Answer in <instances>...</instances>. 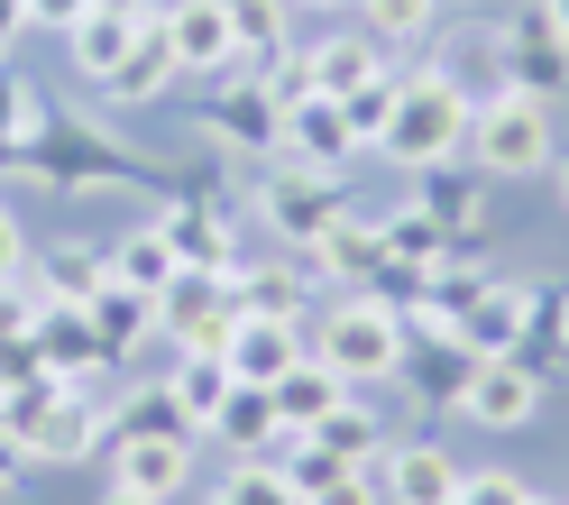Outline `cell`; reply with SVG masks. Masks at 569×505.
Instances as JSON below:
<instances>
[{"label":"cell","mask_w":569,"mask_h":505,"mask_svg":"<svg viewBox=\"0 0 569 505\" xmlns=\"http://www.w3.org/2000/svg\"><path fill=\"white\" fill-rule=\"evenodd\" d=\"M515 505H560V496H532V487H523V496H515Z\"/></svg>","instance_id":"cell-53"},{"label":"cell","mask_w":569,"mask_h":505,"mask_svg":"<svg viewBox=\"0 0 569 505\" xmlns=\"http://www.w3.org/2000/svg\"><path fill=\"white\" fill-rule=\"evenodd\" d=\"M349 10H368V38L377 47H413L441 28V0H349Z\"/></svg>","instance_id":"cell-36"},{"label":"cell","mask_w":569,"mask_h":505,"mask_svg":"<svg viewBox=\"0 0 569 505\" xmlns=\"http://www.w3.org/2000/svg\"><path fill=\"white\" fill-rule=\"evenodd\" d=\"M19 468H28V459H19V442H0V496L19 487Z\"/></svg>","instance_id":"cell-49"},{"label":"cell","mask_w":569,"mask_h":505,"mask_svg":"<svg viewBox=\"0 0 569 505\" xmlns=\"http://www.w3.org/2000/svg\"><path fill=\"white\" fill-rule=\"evenodd\" d=\"M459 414L487 423V432H523L532 414H542V377L523 368V358H478L469 395H459Z\"/></svg>","instance_id":"cell-13"},{"label":"cell","mask_w":569,"mask_h":505,"mask_svg":"<svg viewBox=\"0 0 569 505\" xmlns=\"http://www.w3.org/2000/svg\"><path fill=\"white\" fill-rule=\"evenodd\" d=\"M230 331H239V295H230V276L184 267V276L157 295V340H174V358H230Z\"/></svg>","instance_id":"cell-6"},{"label":"cell","mask_w":569,"mask_h":505,"mask_svg":"<svg viewBox=\"0 0 569 505\" xmlns=\"http://www.w3.org/2000/svg\"><path fill=\"white\" fill-rule=\"evenodd\" d=\"M157 221H166V239H174V267H202V276H230V267H239V221H230L211 194L166 202Z\"/></svg>","instance_id":"cell-11"},{"label":"cell","mask_w":569,"mask_h":505,"mask_svg":"<svg viewBox=\"0 0 569 505\" xmlns=\"http://www.w3.org/2000/svg\"><path fill=\"white\" fill-rule=\"evenodd\" d=\"M542 10H551V28H560V38H569V0H542Z\"/></svg>","instance_id":"cell-51"},{"label":"cell","mask_w":569,"mask_h":505,"mask_svg":"<svg viewBox=\"0 0 569 505\" xmlns=\"http://www.w3.org/2000/svg\"><path fill=\"white\" fill-rule=\"evenodd\" d=\"M111 478L138 487V496H157V505H174V496L193 487V442H148V432H138V442H120Z\"/></svg>","instance_id":"cell-24"},{"label":"cell","mask_w":569,"mask_h":505,"mask_svg":"<svg viewBox=\"0 0 569 505\" xmlns=\"http://www.w3.org/2000/svg\"><path fill=\"white\" fill-rule=\"evenodd\" d=\"M38 313H47V304H38V285H28V276H19V285H0V340L38 331Z\"/></svg>","instance_id":"cell-43"},{"label":"cell","mask_w":569,"mask_h":505,"mask_svg":"<svg viewBox=\"0 0 569 505\" xmlns=\"http://www.w3.org/2000/svg\"><path fill=\"white\" fill-rule=\"evenodd\" d=\"M469 166L487 185H523V175H551L560 166V138H551V101H532L515 83L478 92L469 111Z\"/></svg>","instance_id":"cell-4"},{"label":"cell","mask_w":569,"mask_h":505,"mask_svg":"<svg viewBox=\"0 0 569 505\" xmlns=\"http://www.w3.org/2000/svg\"><path fill=\"white\" fill-rule=\"evenodd\" d=\"M211 442H230L239 459H267V450L284 442L276 395H267V386H230V405H221V423H211Z\"/></svg>","instance_id":"cell-31"},{"label":"cell","mask_w":569,"mask_h":505,"mask_svg":"<svg viewBox=\"0 0 569 505\" xmlns=\"http://www.w3.org/2000/svg\"><path fill=\"white\" fill-rule=\"evenodd\" d=\"M312 442H322V450H340L349 468H368V459H386V423H377V405H368V386H349L340 405H331L322 423H312Z\"/></svg>","instance_id":"cell-29"},{"label":"cell","mask_w":569,"mask_h":505,"mask_svg":"<svg viewBox=\"0 0 569 505\" xmlns=\"http://www.w3.org/2000/svg\"><path fill=\"white\" fill-rule=\"evenodd\" d=\"M211 505H303V496L276 459H230V478L211 487Z\"/></svg>","instance_id":"cell-37"},{"label":"cell","mask_w":569,"mask_h":505,"mask_svg":"<svg viewBox=\"0 0 569 505\" xmlns=\"http://www.w3.org/2000/svg\"><path fill=\"white\" fill-rule=\"evenodd\" d=\"M83 313H92V331H101V349H111V368H120V358H129L138 340L157 331V295H138V285H120V276L101 285V295H92Z\"/></svg>","instance_id":"cell-28"},{"label":"cell","mask_w":569,"mask_h":505,"mask_svg":"<svg viewBox=\"0 0 569 505\" xmlns=\"http://www.w3.org/2000/svg\"><path fill=\"white\" fill-rule=\"evenodd\" d=\"M157 28H166V47H174V75H211V83H239V75H248L239 47H230L221 0H166Z\"/></svg>","instance_id":"cell-9"},{"label":"cell","mask_w":569,"mask_h":505,"mask_svg":"<svg viewBox=\"0 0 569 505\" xmlns=\"http://www.w3.org/2000/svg\"><path fill=\"white\" fill-rule=\"evenodd\" d=\"M506 358H523L532 377H560V358H569V285H523V331H515Z\"/></svg>","instance_id":"cell-19"},{"label":"cell","mask_w":569,"mask_h":505,"mask_svg":"<svg viewBox=\"0 0 569 505\" xmlns=\"http://www.w3.org/2000/svg\"><path fill=\"white\" fill-rule=\"evenodd\" d=\"M560 202H569V157H560Z\"/></svg>","instance_id":"cell-54"},{"label":"cell","mask_w":569,"mask_h":505,"mask_svg":"<svg viewBox=\"0 0 569 505\" xmlns=\"http://www.w3.org/2000/svg\"><path fill=\"white\" fill-rule=\"evenodd\" d=\"M28 285H38V304H92L101 285H111V248L64 239V248H47V258L28 267Z\"/></svg>","instance_id":"cell-23"},{"label":"cell","mask_w":569,"mask_h":505,"mask_svg":"<svg viewBox=\"0 0 569 505\" xmlns=\"http://www.w3.org/2000/svg\"><path fill=\"white\" fill-rule=\"evenodd\" d=\"M111 276H120V285H138V295H166V285L184 276V267H174V239H166V221H138V230H120V239H111Z\"/></svg>","instance_id":"cell-30"},{"label":"cell","mask_w":569,"mask_h":505,"mask_svg":"<svg viewBox=\"0 0 569 505\" xmlns=\"http://www.w3.org/2000/svg\"><path fill=\"white\" fill-rule=\"evenodd\" d=\"M377 496H386V505H450V496H459V459H450L441 442H386Z\"/></svg>","instance_id":"cell-14"},{"label":"cell","mask_w":569,"mask_h":505,"mask_svg":"<svg viewBox=\"0 0 569 505\" xmlns=\"http://www.w3.org/2000/svg\"><path fill=\"white\" fill-rule=\"evenodd\" d=\"M101 505H157V496H138V487H120V478H111V496H101Z\"/></svg>","instance_id":"cell-50"},{"label":"cell","mask_w":569,"mask_h":505,"mask_svg":"<svg viewBox=\"0 0 569 505\" xmlns=\"http://www.w3.org/2000/svg\"><path fill=\"white\" fill-rule=\"evenodd\" d=\"M359 148H368V138L349 129V111H340L331 92H312V101L284 111V148H276V157H284V166H312V175H340Z\"/></svg>","instance_id":"cell-10"},{"label":"cell","mask_w":569,"mask_h":505,"mask_svg":"<svg viewBox=\"0 0 569 505\" xmlns=\"http://www.w3.org/2000/svg\"><path fill=\"white\" fill-rule=\"evenodd\" d=\"M276 468H284V478H295V496H322L331 478H349V459H340V450H322V442H312V432H284Z\"/></svg>","instance_id":"cell-38"},{"label":"cell","mask_w":569,"mask_h":505,"mask_svg":"<svg viewBox=\"0 0 569 505\" xmlns=\"http://www.w3.org/2000/svg\"><path fill=\"white\" fill-rule=\"evenodd\" d=\"M28 276V230H19V211L0 202V285H19Z\"/></svg>","instance_id":"cell-44"},{"label":"cell","mask_w":569,"mask_h":505,"mask_svg":"<svg viewBox=\"0 0 569 505\" xmlns=\"http://www.w3.org/2000/svg\"><path fill=\"white\" fill-rule=\"evenodd\" d=\"M303 505H377V478H368V468H349V478H331L322 496H303Z\"/></svg>","instance_id":"cell-45"},{"label":"cell","mask_w":569,"mask_h":505,"mask_svg":"<svg viewBox=\"0 0 569 505\" xmlns=\"http://www.w3.org/2000/svg\"><path fill=\"white\" fill-rule=\"evenodd\" d=\"M38 349H47V377H56V386L111 377V349H101V331H92L83 304H47V313H38Z\"/></svg>","instance_id":"cell-15"},{"label":"cell","mask_w":569,"mask_h":505,"mask_svg":"<svg viewBox=\"0 0 569 505\" xmlns=\"http://www.w3.org/2000/svg\"><path fill=\"white\" fill-rule=\"evenodd\" d=\"M92 92H101V101H120V111H138V101H166V92H174V47H166V28H157V19H138L129 56H120Z\"/></svg>","instance_id":"cell-17"},{"label":"cell","mask_w":569,"mask_h":505,"mask_svg":"<svg viewBox=\"0 0 569 505\" xmlns=\"http://www.w3.org/2000/svg\"><path fill=\"white\" fill-rule=\"evenodd\" d=\"M496 65H506V83H515V92H532V101L569 92V38L551 28L542 0H532V10H515L506 28H496Z\"/></svg>","instance_id":"cell-8"},{"label":"cell","mask_w":569,"mask_h":505,"mask_svg":"<svg viewBox=\"0 0 569 505\" xmlns=\"http://www.w3.org/2000/svg\"><path fill=\"white\" fill-rule=\"evenodd\" d=\"M303 258H312V276H322V285H349V295H359V285L386 267V230H377V221H359V211H340V221L312 239Z\"/></svg>","instance_id":"cell-18"},{"label":"cell","mask_w":569,"mask_h":505,"mask_svg":"<svg viewBox=\"0 0 569 505\" xmlns=\"http://www.w3.org/2000/svg\"><path fill=\"white\" fill-rule=\"evenodd\" d=\"M303 75H312V92H331V101H349V92H359L368 75H386V47H377V38H359V28H349V38H322V47H303Z\"/></svg>","instance_id":"cell-27"},{"label":"cell","mask_w":569,"mask_h":505,"mask_svg":"<svg viewBox=\"0 0 569 505\" xmlns=\"http://www.w3.org/2000/svg\"><path fill=\"white\" fill-rule=\"evenodd\" d=\"M405 340H413V321L396 304H377V295H340L322 321H312V358L340 368L349 386H386L405 368Z\"/></svg>","instance_id":"cell-5"},{"label":"cell","mask_w":569,"mask_h":505,"mask_svg":"<svg viewBox=\"0 0 569 505\" xmlns=\"http://www.w3.org/2000/svg\"><path fill=\"white\" fill-rule=\"evenodd\" d=\"M202 138H230V148L276 157V148H284V111L267 101V83H258V75H239V83H221V101L202 111Z\"/></svg>","instance_id":"cell-16"},{"label":"cell","mask_w":569,"mask_h":505,"mask_svg":"<svg viewBox=\"0 0 569 505\" xmlns=\"http://www.w3.org/2000/svg\"><path fill=\"white\" fill-rule=\"evenodd\" d=\"M83 10H92V0H28V28H56V38H64Z\"/></svg>","instance_id":"cell-46"},{"label":"cell","mask_w":569,"mask_h":505,"mask_svg":"<svg viewBox=\"0 0 569 505\" xmlns=\"http://www.w3.org/2000/svg\"><path fill=\"white\" fill-rule=\"evenodd\" d=\"M441 10H450V0H441Z\"/></svg>","instance_id":"cell-55"},{"label":"cell","mask_w":569,"mask_h":505,"mask_svg":"<svg viewBox=\"0 0 569 505\" xmlns=\"http://www.w3.org/2000/svg\"><path fill=\"white\" fill-rule=\"evenodd\" d=\"M469 377H478V358L459 349L450 331L413 321V340H405V368H396V386L413 395V405H459V395H469Z\"/></svg>","instance_id":"cell-12"},{"label":"cell","mask_w":569,"mask_h":505,"mask_svg":"<svg viewBox=\"0 0 569 505\" xmlns=\"http://www.w3.org/2000/svg\"><path fill=\"white\" fill-rule=\"evenodd\" d=\"M515 331H523V285H487V295L450 321V340L469 349V358H506V349H515Z\"/></svg>","instance_id":"cell-26"},{"label":"cell","mask_w":569,"mask_h":505,"mask_svg":"<svg viewBox=\"0 0 569 505\" xmlns=\"http://www.w3.org/2000/svg\"><path fill=\"white\" fill-rule=\"evenodd\" d=\"M129 38H138V19H120V10H83L74 28H64V56H74L83 83H101V75L129 56Z\"/></svg>","instance_id":"cell-32"},{"label":"cell","mask_w":569,"mask_h":505,"mask_svg":"<svg viewBox=\"0 0 569 505\" xmlns=\"http://www.w3.org/2000/svg\"><path fill=\"white\" fill-rule=\"evenodd\" d=\"M267 395H276V423H284V432H312V423H322L340 395H349V377H340V368H322V358L303 349V358H295V368H284Z\"/></svg>","instance_id":"cell-25"},{"label":"cell","mask_w":569,"mask_h":505,"mask_svg":"<svg viewBox=\"0 0 569 505\" xmlns=\"http://www.w3.org/2000/svg\"><path fill=\"white\" fill-rule=\"evenodd\" d=\"M295 10H349V0H295Z\"/></svg>","instance_id":"cell-52"},{"label":"cell","mask_w":569,"mask_h":505,"mask_svg":"<svg viewBox=\"0 0 569 505\" xmlns=\"http://www.w3.org/2000/svg\"><path fill=\"white\" fill-rule=\"evenodd\" d=\"M38 111H47L38 92H28L19 75H0V166H19V138L38 129Z\"/></svg>","instance_id":"cell-40"},{"label":"cell","mask_w":569,"mask_h":505,"mask_svg":"<svg viewBox=\"0 0 569 505\" xmlns=\"http://www.w3.org/2000/svg\"><path fill=\"white\" fill-rule=\"evenodd\" d=\"M221 19H230V47L248 75H267L276 56H295V0H221Z\"/></svg>","instance_id":"cell-22"},{"label":"cell","mask_w":569,"mask_h":505,"mask_svg":"<svg viewBox=\"0 0 569 505\" xmlns=\"http://www.w3.org/2000/svg\"><path fill=\"white\" fill-rule=\"evenodd\" d=\"M230 295H239V313H258V321H312L295 267H230Z\"/></svg>","instance_id":"cell-33"},{"label":"cell","mask_w":569,"mask_h":505,"mask_svg":"<svg viewBox=\"0 0 569 505\" xmlns=\"http://www.w3.org/2000/svg\"><path fill=\"white\" fill-rule=\"evenodd\" d=\"M413 202L432 211L441 230H459V239L487 230V175H478V166H422V175H413Z\"/></svg>","instance_id":"cell-21"},{"label":"cell","mask_w":569,"mask_h":505,"mask_svg":"<svg viewBox=\"0 0 569 505\" xmlns=\"http://www.w3.org/2000/svg\"><path fill=\"white\" fill-rule=\"evenodd\" d=\"M0 442H19V459H47V468H83L101 442H111V405L92 386H0Z\"/></svg>","instance_id":"cell-1"},{"label":"cell","mask_w":569,"mask_h":505,"mask_svg":"<svg viewBox=\"0 0 569 505\" xmlns=\"http://www.w3.org/2000/svg\"><path fill=\"white\" fill-rule=\"evenodd\" d=\"M295 358H303V321H258V313H239V331H230V377H239V386H276Z\"/></svg>","instance_id":"cell-20"},{"label":"cell","mask_w":569,"mask_h":505,"mask_svg":"<svg viewBox=\"0 0 569 505\" xmlns=\"http://www.w3.org/2000/svg\"><path fill=\"white\" fill-rule=\"evenodd\" d=\"M515 496H523L515 468H459V496L450 505H515Z\"/></svg>","instance_id":"cell-41"},{"label":"cell","mask_w":569,"mask_h":505,"mask_svg":"<svg viewBox=\"0 0 569 505\" xmlns=\"http://www.w3.org/2000/svg\"><path fill=\"white\" fill-rule=\"evenodd\" d=\"M19 175H38L47 194H129V185H148V166H138L111 129H92L74 111H38V129L19 138Z\"/></svg>","instance_id":"cell-3"},{"label":"cell","mask_w":569,"mask_h":505,"mask_svg":"<svg viewBox=\"0 0 569 505\" xmlns=\"http://www.w3.org/2000/svg\"><path fill=\"white\" fill-rule=\"evenodd\" d=\"M396 92H405V75H396V65H386V75H368L359 92L340 101V111H349V129H359V138H377L386 120H396Z\"/></svg>","instance_id":"cell-39"},{"label":"cell","mask_w":569,"mask_h":505,"mask_svg":"<svg viewBox=\"0 0 569 505\" xmlns=\"http://www.w3.org/2000/svg\"><path fill=\"white\" fill-rule=\"evenodd\" d=\"M92 10H120V19H157L166 0H92Z\"/></svg>","instance_id":"cell-48"},{"label":"cell","mask_w":569,"mask_h":505,"mask_svg":"<svg viewBox=\"0 0 569 505\" xmlns=\"http://www.w3.org/2000/svg\"><path fill=\"white\" fill-rule=\"evenodd\" d=\"M469 111H478V92L459 83V75H441V65H422V75H405L396 120L368 138V157L405 166V175H422V166H459V157H469Z\"/></svg>","instance_id":"cell-2"},{"label":"cell","mask_w":569,"mask_h":505,"mask_svg":"<svg viewBox=\"0 0 569 505\" xmlns=\"http://www.w3.org/2000/svg\"><path fill=\"white\" fill-rule=\"evenodd\" d=\"M248 202H258V221H267L276 239L312 248V239H322L340 211H349V185H340V175H312V166H284V157H276V166L258 175V194H248Z\"/></svg>","instance_id":"cell-7"},{"label":"cell","mask_w":569,"mask_h":505,"mask_svg":"<svg viewBox=\"0 0 569 505\" xmlns=\"http://www.w3.org/2000/svg\"><path fill=\"white\" fill-rule=\"evenodd\" d=\"M19 28H28V0H0V56L19 47Z\"/></svg>","instance_id":"cell-47"},{"label":"cell","mask_w":569,"mask_h":505,"mask_svg":"<svg viewBox=\"0 0 569 505\" xmlns=\"http://www.w3.org/2000/svg\"><path fill=\"white\" fill-rule=\"evenodd\" d=\"M138 432H148V442H202L166 386H148V395H129V405H111V442H138Z\"/></svg>","instance_id":"cell-35"},{"label":"cell","mask_w":569,"mask_h":505,"mask_svg":"<svg viewBox=\"0 0 569 505\" xmlns=\"http://www.w3.org/2000/svg\"><path fill=\"white\" fill-rule=\"evenodd\" d=\"M230 358H184V368H174L166 377V395H174V405H184V423L202 432V442H211V423H221V405H230Z\"/></svg>","instance_id":"cell-34"},{"label":"cell","mask_w":569,"mask_h":505,"mask_svg":"<svg viewBox=\"0 0 569 505\" xmlns=\"http://www.w3.org/2000/svg\"><path fill=\"white\" fill-rule=\"evenodd\" d=\"M38 377H47V349H38V331L0 340V386H38Z\"/></svg>","instance_id":"cell-42"}]
</instances>
